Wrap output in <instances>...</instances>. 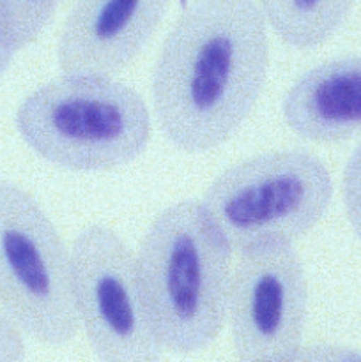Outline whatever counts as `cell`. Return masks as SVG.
Masks as SVG:
<instances>
[{
    "label": "cell",
    "instance_id": "5bb4252c",
    "mask_svg": "<svg viewBox=\"0 0 361 362\" xmlns=\"http://www.w3.org/2000/svg\"><path fill=\"white\" fill-rule=\"evenodd\" d=\"M292 361H361V354L347 346L317 343L310 346L301 345Z\"/></svg>",
    "mask_w": 361,
    "mask_h": 362
},
{
    "label": "cell",
    "instance_id": "9a60e30c",
    "mask_svg": "<svg viewBox=\"0 0 361 362\" xmlns=\"http://www.w3.org/2000/svg\"><path fill=\"white\" fill-rule=\"evenodd\" d=\"M13 59H14V53L9 52V49L4 46V42L0 41V76L6 73L7 67H9L11 62H13Z\"/></svg>",
    "mask_w": 361,
    "mask_h": 362
},
{
    "label": "cell",
    "instance_id": "3957f363",
    "mask_svg": "<svg viewBox=\"0 0 361 362\" xmlns=\"http://www.w3.org/2000/svg\"><path fill=\"white\" fill-rule=\"evenodd\" d=\"M18 134L50 165L108 172L140 158L151 140V110L137 88L110 74L62 73L16 110Z\"/></svg>",
    "mask_w": 361,
    "mask_h": 362
},
{
    "label": "cell",
    "instance_id": "277c9868",
    "mask_svg": "<svg viewBox=\"0 0 361 362\" xmlns=\"http://www.w3.org/2000/svg\"><path fill=\"white\" fill-rule=\"evenodd\" d=\"M333 179L319 156L271 151L236 163L205 189L202 205L232 251L292 243L321 223Z\"/></svg>",
    "mask_w": 361,
    "mask_h": 362
},
{
    "label": "cell",
    "instance_id": "7c38bea8",
    "mask_svg": "<svg viewBox=\"0 0 361 362\" xmlns=\"http://www.w3.org/2000/svg\"><path fill=\"white\" fill-rule=\"evenodd\" d=\"M342 198L350 228L361 243V144L354 148L343 170Z\"/></svg>",
    "mask_w": 361,
    "mask_h": 362
},
{
    "label": "cell",
    "instance_id": "8fae6325",
    "mask_svg": "<svg viewBox=\"0 0 361 362\" xmlns=\"http://www.w3.org/2000/svg\"><path fill=\"white\" fill-rule=\"evenodd\" d=\"M64 0H0V41L16 55L46 30Z\"/></svg>",
    "mask_w": 361,
    "mask_h": 362
},
{
    "label": "cell",
    "instance_id": "8992f818",
    "mask_svg": "<svg viewBox=\"0 0 361 362\" xmlns=\"http://www.w3.org/2000/svg\"><path fill=\"white\" fill-rule=\"evenodd\" d=\"M78 322L99 361L147 362L163 354L149 320L137 257L106 225H88L71 244Z\"/></svg>",
    "mask_w": 361,
    "mask_h": 362
},
{
    "label": "cell",
    "instance_id": "52a82bcc",
    "mask_svg": "<svg viewBox=\"0 0 361 362\" xmlns=\"http://www.w3.org/2000/svg\"><path fill=\"white\" fill-rule=\"evenodd\" d=\"M237 255L227 304L234 354L246 362L292 361L308 318L301 257L292 243L258 244Z\"/></svg>",
    "mask_w": 361,
    "mask_h": 362
},
{
    "label": "cell",
    "instance_id": "6da1fadb",
    "mask_svg": "<svg viewBox=\"0 0 361 362\" xmlns=\"http://www.w3.org/2000/svg\"><path fill=\"white\" fill-rule=\"evenodd\" d=\"M268 74V23L255 0H191L152 71L163 136L186 154L219 147L255 108Z\"/></svg>",
    "mask_w": 361,
    "mask_h": 362
},
{
    "label": "cell",
    "instance_id": "7a4b0ae2",
    "mask_svg": "<svg viewBox=\"0 0 361 362\" xmlns=\"http://www.w3.org/2000/svg\"><path fill=\"white\" fill-rule=\"evenodd\" d=\"M232 253L202 202H177L151 223L134 257L163 352L186 356L216 341L227 324Z\"/></svg>",
    "mask_w": 361,
    "mask_h": 362
},
{
    "label": "cell",
    "instance_id": "ba28073f",
    "mask_svg": "<svg viewBox=\"0 0 361 362\" xmlns=\"http://www.w3.org/2000/svg\"><path fill=\"white\" fill-rule=\"evenodd\" d=\"M172 0H74L60 28L57 62L62 73L110 74L142 55Z\"/></svg>",
    "mask_w": 361,
    "mask_h": 362
},
{
    "label": "cell",
    "instance_id": "4fadbf2b",
    "mask_svg": "<svg viewBox=\"0 0 361 362\" xmlns=\"http://www.w3.org/2000/svg\"><path fill=\"white\" fill-rule=\"evenodd\" d=\"M25 359V334L0 306V362Z\"/></svg>",
    "mask_w": 361,
    "mask_h": 362
},
{
    "label": "cell",
    "instance_id": "5b68a950",
    "mask_svg": "<svg viewBox=\"0 0 361 362\" xmlns=\"http://www.w3.org/2000/svg\"><path fill=\"white\" fill-rule=\"evenodd\" d=\"M0 306L41 345H69L80 331L71 250L38 198L9 179H0Z\"/></svg>",
    "mask_w": 361,
    "mask_h": 362
},
{
    "label": "cell",
    "instance_id": "9c48e42d",
    "mask_svg": "<svg viewBox=\"0 0 361 362\" xmlns=\"http://www.w3.org/2000/svg\"><path fill=\"white\" fill-rule=\"evenodd\" d=\"M287 127L311 144L361 134V55L329 59L301 74L282 105Z\"/></svg>",
    "mask_w": 361,
    "mask_h": 362
},
{
    "label": "cell",
    "instance_id": "30bf717a",
    "mask_svg": "<svg viewBox=\"0 0 361 362\" xmlns=\"http://www.w3.org/2000/svg\"><path fill=\"white\" fill-rule=\"evenodd\" d=\"M356 0H258L265 23L296 49L324 45L349 18Z\"/></svg>",
    "mask_w": 361,
    "mask_h": 362
}]
</instances>
